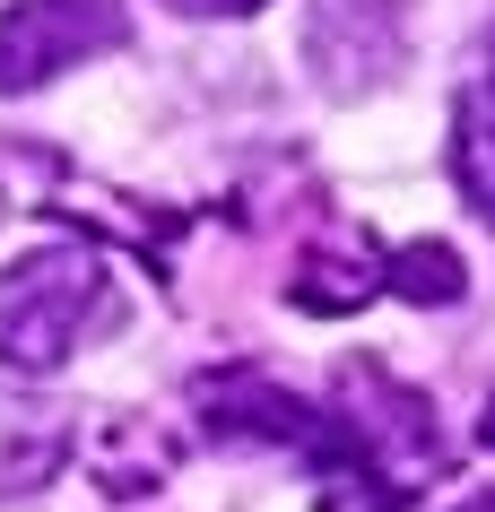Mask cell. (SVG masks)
<instances>
[{
  "label": "cell",
  "mask_w": 495,
  "mask_h": 512,
  "mask_svg": "<svg viewBox=\"0 0 495 512\" xmlns=\"http://www.w3.org/2000/svg\"><path fill=\"white\" fill-rule=\"evenodd\" d=\"M122 322L131 304L96 243H44L0 270V365L9 374H61L87 339H113Z\"/></svg>",
  "instance_id": "6da1fadb"
},
{
  "label": "cell",
  "mask_w": 495,
  "mask_h": 512,
  "mask_svg": "<svg viewBox=\"0 0 495 512\" xmlns=\"http://www.w3.org/2000/svg\"><path fill=\"white\" fill-rule=\"evenodd\" d=\"M131 9L122 0H18L0 9V96H35L87 53H122Z\"/></svg>",
  "instance_id": "7a4b0ae2"
},
{
  "label": "cell",
  "mask_w": 495,
  "mask_h": 512,
  "mask_svg": "<svg viewBox=\"0 0 495 512\" xmlns=\"http://www.w3.org/2000/svg\"><path fill=\"white\" fill-rule=\"evenodd\" d=\"M192 400H200V417H209V434H226V443H278V452H304V460H313V443H322V426H330V408L296 400L287 382L252 374V365L200 374Z\"/></svg>",
  "instance_id": "3957f363"
},
{
  "label": "cell",
  "mask_w": 495,
  "mask_h": 512,
  "mask_svg": "<svg viewBox=\"0 0 495 512\" xmlns=\"http://www.w3.org/2000/svg\"><path fill=\"white\" fill-rule=\"evenodd\" d=\"M400 9L409 0H313L304 18V53L330 87H365L400 70Z\"/></svg>",
  "instance_id": "277c9868"
},
{
  "label": "cell",
  "mask_w": 495,
  "mask_h": 512,
  "mask_svg": "<svg viewBox=\"0 0 495 512\" xmlns=\"http://www.w3.org/2000/svg\"><path fill=\"white\" fill-rule=\"evenodd\" d=\"M383 287V261H374V235H357V226H339V235H322L313 252L296 261V287L287 296L304 304V313H357L365 296Z\"/></svg>",
  "instance_id": "5b68a950"
},
{
  "label": "cell",
  "mask_w": 495,
  "mask_h": 512,
  "mask_svg": "<svg viewBox=\"0 0 495 512\" xmlns=\"http://www.w3.org/2000/svg\"><path fill=\"white\" fill-rule=\"evenodd\" d=\"M452 183L469 191V209L495 226V61L469 70L452 96Z\"/></svg>",
  "instance_id": "8992f818"
},
{
  "label": "cell",
  "mask_w": 495,
  "mask_h": 512,
  "mask_svg": "<svg viewBox=\"0 0 495 512\" xmlns=\"http://www.w3.org/2000/svg\"><path fill=\"white\" fill-rule=\"evenodd\" d=\"M70 460V417L61 408H27V417H0V504L44 495Z\"/></svg>",
  "instance_id": "52a82bcc"
},
{
  "label": "cell",
  "mask_w": 495,
  "mask_h": 512,
  "mask_svg": "<svg viewBox=\"0 0 495 512\" xmlns=\"http://www.w3.org/2000/svg\"><path fill=\"white\" fill-rule=\"evenodd\" d=\"M383 287L391 296H409V304H461L469 296V270H461V252H452V243H400V252H391L383 261Z\"/></svg>",
  "instance_id": "ba28073f"
},
{
  "label": "cell",
  "mask_w": 495,
  "mask_h": 512,
  "mask_svg": "<svg viewBox=\"0 0 495 512\" xmlns=\"http://www.w3.org/2000/svg\"><path fill=\"white\" fill-rule=\"evenodd\" d=\"M27 174H53V148H35V139H0V217H9V200L27 191Z\"/></svg>",
  "instance_id": "9c48e42d"
},
{
  "label": "cell",
  "mask_w": 495,
  "mask_h": 512,
  "mask_svg": "<svg viewBox=\"0 0 495 512\" xmlns=\"http://www.w3.org/2000/svg\"><path fill=\"white\" fill-rule=\"evenodd\" d=\"M165 9H183V18H252L261 0H165Z\"/></svg>",
  "instance_id": "30bf717a"
},
{
  "label": "cell",
  "mask_w": 495,
  "mask_h": 512,
  "mask_svg": "<svg viewBox=\"0 0 495 512\" xmlns=\"http://www.w3.org/2000/svg\"><path fill=\"white\" fill-rule=\"evenodd\" d=\"M461 512H495V495H469V504H461Z\"/></svg>",
  "instance_id": "8fae6325"
}]
</instances>
